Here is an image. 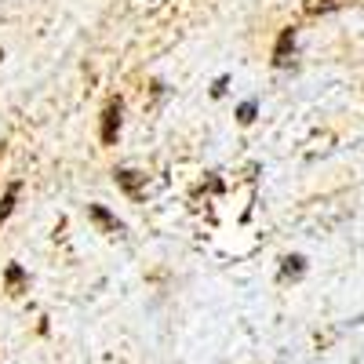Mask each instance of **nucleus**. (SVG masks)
<instances>
[{
  "mask_svg": "<svg viewBox=\"0 0 364 364\" xmlns=\"http://www.w3.org/2000/svg\"><path fill=\"white\" fill-rule=\"evenodd\" d=\"M120 113H124V102H120V95L117 99H109L106 102V109H102V146H117V135H120Z\"/></svg>",
  "mask_w": 364,
  "mask_h": 364,
  "instance_id": "obj_1",
  "label": "nucleus"
},
{
  "mask_svg": "<svg viewBox=\"0 0 364 364\" xmlns=\"http://www.w3.org/2000/svg\"><path fill=\"white\" fill-rule=\"evenodd\" d=\"M87 219L95 223L102 233H113V237H120V233H124V223H120V219L113 215V211H106L102 204H87Z\"/></svg>",
  "mask_w": 364,
  "mask_h": 364,
  "instance_id": "obj_2",
  "label": "nucleus"
},
{
  "mask_svg": "<svg viewBox=\"0 0 364 364\" xmlns=\"http://www.w3.org/2000/svg\"><path fill=\"white\" fill-rule=\"evenodd\" d=\"M113 182L120 190H124L132 200H139L142 197V186H146V175H139V171H132V168H117L113 171Z\"/></svg>",
  "mask_w": 364,
  "mask_h": 364,
  "instance_id": "obj_3",
  "label": "nucleus"
},
{
  "mask_svg": "<svg viewBox=\"0 0 364 364\" xmlns=\"http://www.w3.org/2000/svg\"><path fill=\"white\" fill-rule=\"evenodd\" d=\"M291 51H295V29H281V37H277V48H273V66L284 70L291 63Z\"/></svg>",
  "mask_w": 364,
  "mask_h": 364,
  "instance_id": "obj_4",
  "label": "nucleus"
},
{
  "mask_svg": "<svg viewBox=\"0 0 364 364\" xmlns=\"http://www.w3.org/2000/svg\"><path fill=\"white\" fill-rule=\"evenodd\" d=\"M18 193H22V182L15 178V182H8V190H4V197H0V226L8 223V215L15 211V200H18Z\"/></svg>",
  "mask_w": 364,
  "mask_h": 364,
  "instance_id": "obj_5",
  "label": "nucleus"
},
{
  "mask_svg": "<svg viewBox=\"0 0 364 364\" xmlns=\"http://www.w3.org/2000/svg\"><path fill=\"white\" fill-rule=\"evenodd\" d=\"M281 262H284L281 266V277L284 281H299L302 273H306V255H284Z\"/></svg>",
  "mask_w": 364,
  "mask_h": 364,
  "instance_id": "obj_6",
  "label": "nucleus"
},
{
  "mask_svg": "<svg viewBox=\"0 0 364 364\" xmlns=\"http://www.w3.org/2000/svg\"><path fill=\"white\" fill-rule=\"evenodd\" d=\"M4 288H8L11 295H18V291L26 288V269H22L18 262H8V269H4Z\"/></svg>",
  "mask_w": 364,
  "mask_h": 364,
  "instance_id": "obj_7",
  "label": "nucleus"
},
{
  "mask_svg": "<svg viewBox=\"0 0 364 364\" xmlns=\"http://www.w3.org/2000/svg\"><path fill=\"white\" fill-rule=\"evenodd\" d=\"M255 113H259V102H255V99H248V102L237 106V120H240V124H252Z\"/></svg>",
  "mask_w": 364,
  "mask_h": 364,
  "instance_id": "obj_8",
  "label": "nucleus"
},
{
  "mask_svg": "<svg viewBox=\"0 0 364 364\" xmlns=\"http://www.w3.org/2000/svg\"><path fill=\"white\" fill-rule=\"evenodd\" d=\"M302 8H306V15H317V11H331V8H336V0H306Z\"/></svg>",
  "mask_w": 364,
  "mask_h": 364,
  "instance_id": "obj_9",
  "label": "nucleus"
},
{
  "mask_svg": "<svg viewBox=\"0 0 364 364\" xmlns=\"http://www.w3.org/2000/svg\"><path fill=\"white\" fill-rule=\"evenodd\" d=\"M226 84H230V77H219V80H215V87H211V95H215V99H219V95H223V91H226Z\"/></svg>",
  "mask_w": 364,
  "mask_h": 364,
  "instance_id": "obj_10",
  "label": "nucleus"
}]
</instances>
